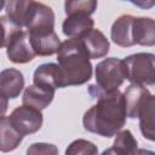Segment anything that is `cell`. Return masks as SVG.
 Segmentation results:
<instances>
[{"mask_svg": "<svg viewBox=\"0 0 155 155\" xmlns=\"http://www.w3.org/2000/svg\"><path fill=\"white\" fill-rule=\"evenodd\" d=\"M97 103L85 111L82 116L84 128L101 137L115 136L126 124V105L124 93L115 90L103 92L94 97Z\"/></svg>", "mask_w": 155, "mask_h": 155, "instance_id": "1", "label": "cell"}, {"mask_svg": "<svg viewBox=\"0 0 155 155\" xmlns=\"http://www.w3.org/2000/svg\"><path fill=\"white\" fill-rule=\"evenodd\" d=\"M59 87L84 85L92 78L90 57L79 38H69L57 50Z\"/></svg>", "mask_w": 155, "mask_h": 155, "instance_id": "2", "label": "cell"}, {"mask_svg": "<svg viewBox=\"0 0 155 155\" xmlns=\"http://www.w3.org/2000/svg\"><path fill=\"white\" fill-rule=\"evenodd\" d=\"M110 36L114 44L120 47H131L134 45H155V23L150 17H134L122 15L115 19L110 29Z\"/></svg>", "mask_w": 155, "mask_h": 155, "instance_id": "3", "label": "cell"}, {"mask_svg": "<svg viewBox=\"0 0 155 155\" xmlns=\"http://www.w3.org/2000/svg\"><path fill=\"white\" fill-rule=\"evenodd\" d=\"M126 114L130 119L139 120V128L143 137L148 140L155 139L154 131V94L144 86L131 84L124 92Z\"/></svg>", "mask_w": 155, "mask_h": 155, "instance_id": "4", "label": "cell"}, {"mask_svg": "<svg viewBox=\"0 0 155 155\" xmlns=\"http://www.w3.org/2000/svg\"><path fill=\"white\" fill-rule=\"evenodd\" d=\"M96 85L88 86V93L92 98L103 92L117 90L125 81V70L122 59L110 57L101 61L94 70Z\"/></svg>", "mask_w": 155, "mask_h": 155, "instance_id": "5", "label": "cell"}, {"mask_svg": "<svg viewBox=\"0 0 155 155\" xmlns=\"http://www.w3.org/2000/svg\"><path fill=\"white\" fill-rule=\"evenodd\" d=\"M125 80L131 84L153 86L155 82V56L149 52H139L122 59Z\"/></svg>", "mask_w": 155, "mask_h": 155, "instance_id": "6", "label": "cell"}, {"mask_svg": "<svg viewBox=\"0 0 155 155\" xmlns=\"http://www.w3.org/2000/svg\"><path fill=\"white\" fill-rule=\"evenodd\" d=\"M11 124L15 126V128L22 134H31L38 132L42 126V113L41 110L29 107V105H21L16 108L11 115L8 116Z\"/></svg>", "mask_w": 155, "mask_h": 155, "instance_id": "7", "label": "cell"}, {"mask_svg": "<svg viewBox=\"0 0 155 155\" xmlns=\"http://www.w3.org/2000/svg\"><path fill=\"white\" fill-rule=\"evenodd\" d=\"M6 54L7 58L16 64H24L35 58L36 54L33 51L27 30L18 28L12 33L6 45Z\"/></svg>", "mask_w": 155, "mask_h": 155, "instance_id": "8", "label": "cell"}, {"mask_svg": "<svg viewBox=\"0 0 155 155\" xmlns=\"http://www.w3.org/2000/svg\"><path fill=\"white\" fill-rule=\"evenodd\" d=\"M30 45L36 56H52L57 52L61 40L54 31V28H39L27 30Z\"/></svg>", "mask_w": 155, "mask_h": 155, "instance_id": "9", "label": "cell"}, {"mask_svg": "<svg viewBox=\"0 0 155 155\" xmlns=\"http://www.w3.org/2000/svg\"><path fill=\"white\" fill-rule=\"evenodd\" d=\"M35 0H7L6 16L18 28H25L36 6Z\"/></svg>", "mask_w": 155, "mask_h": 155, "instance_id": "10", "label": "cell"}, {"mask_svg": "<svg viewBox=\"0 0 155 155\" xmlns=\"http://www.w3.org/2000/svg\"><path fill=\"white\" fill-rule=\"evenodd\" d=\"M24 88V76L15 68L0 71V94L7 99L17 98Z\"/></svg>", "mask_w": 155, "mask_h": 155, "instance_id": "11", "label": "cell"}, {"mask_svg": "<svg viewBox=\"0 0 155 155\" xmlns=\"http://www.w3.org/2000/svg\"><path fill=\"white\" fill-rule=\"evenodd\" d=\"M90 57V59H97L107 56L110 48L109 40L99 29H91L85 35L79 38Z\"/></svg>", "mask_w": 155, "mask_h": 155, "instance_id": "12", "label": "cell"}, {"mask_svg": "<svg viewBox=\"0 0 155 155\" xmlns=\"http://www.w3.org/2000/svg\"><path fill=\"white\" fill-rule=\"evenodd\" d=\"M54 92L56 91L47 90V88H44L41 86L33 84L25 87L23 92V97H22V104L42 110L52 103Z\"/></svg>", "mask_w": 155, "mask_h": 155, "instance_id": "13", "label": "cell"}, {"mask_svg": "<svg viewBox=\"0 0 155 155\" xmlns=\"http://www.w3.org/2000/svg\"><path fill=\"white\" fill-rule=\"evenodd\" d=\"M34 85L56 91L59 87V68L56 63H44L39 65L33 74Z\"/></svg>", "mask_w": 155, "mask_h": 155, "instance_id": "14", "label": "cell"}, {"mask_svg": "<svg viewBox=\"0 0 155 155\" xmlns=\"http://www.w3.org/2000/svg\"><path fill=\"white\" fill-rule=\"evenodd\" d=\"M94 25V21L87 15H70L67 16L62 24L63 34L68 38H81L90 31Z\"/></svg>", "mask_w": 155, "mask_h": 155, "instance_id": "15", "label": "cell"}, {"mask_svg": "<svg viewBox=\"0 0 155 155\" xmlns=\"http://www.w3.org/2000/svg\"><path fill=\"white\" fill-rule=\"evenodd\" d=\"M23 137L7 116L4 115L0 117V151L8 153L15 150L21 144Z\"/></svg>", "mask_w": 155, "mask_h": 155, "instance_id": "16", "label": "cell"}, {"mask_svg": "<svg viewBox=\"0 0 155 155\" xmlns=\"http://www.w3.org/2000/svg\"><path fill=\"white\" fill-rule=\"evenodd\" d=\"M113 147L103 151V154H117V155H132L137 153L138 143L130 130H120L115 134Z\"/></svg>", "mask_w": 155, "mask_h": 155, "instance_id": "17", "label": "cell"}, {"mask_svg": "<svg viewBox=\"0 0 155 155\" xmlns=\"http://www.w3.org/2000/svg\"><path fill=\"white\" fill-rule=\"evenodd\" d=\"M97 0H64V12L70 15H87L91 16L97 10Z\"/></svg>", "mask_w": 155, "mask_h": 155, "instance_id": "18", "label": "cell"}, {"mask_svg": "<svg viewBox=\"0 0 155 155\" xmlns=\"http://www.w3.org/2000/svg\"><path fill=\"white\" fill-rule=\"evenodd\" d=\"M65 154L67 155H96L98 154V148L90 140L86 139H75L74 142H71L68 148L65 149Z\"/></svg>", "mask_w": 155, "mask_h": 155, "instance_id": "19", "label": "cell"}, {"mask_svg": "<svg viewBox=\"0 0 155 155\" xmlns=\"http://www.w3.org/2000/svg\"><path fill=\"white\" fill-rule=\"evenodd\" d=\"M16 29H18V27H16L7 18V16H0V48L7 45L12 33Z\"/></svg>", "mask_w": 155, "mask_h": 155, "instance_id": "20", "label": "cell"}, {"mask_svg": "<svg viewBox=\"0 0 155 155\" xmlns=\"http://www.w3.org/2000/svg\"><path fill=\"white\" fill-rule=\"evenodd\" d=\"M27 154H45V155H56L58 154V149L54 144L48 143H33L28 149Z\"/></svg>", "mask_w": 155, "mask_h": 155, "instance_id": "21", "label": "cell"}, {"mask_svg": "<svg viewBox=\"0 0 155 155\" xmlns=\"http://www.w3.org/2000/svg\"><path fill=\"white\" fill-rule=\"evenodd\" d=\"M125 1H130L134 6L143 10H149L155 5V0H125Z\"/></svg>", "mask_w": 155, "mask_h": 155, "instance_id": "22", "label": "cell"}, {"mask_svg": "<svg viewBox=\"0 0 155 155\" xmlns=\"http://www.w3.org/2000/svg\"><path fill=\"white\" fill-rule=\"evenodd\" d=\"M7 107H8V102L7 98H5L4 96L0 94V117L4 116L7 111Z\"/></svg>", "mask_w": 155, "mask_h": 155, "instance_id": "23", "label": "cell"}, {"mask_svg": "<svg viewBox=\"0 0 155 155\" xmlns=\"http://www.w3.org/2000/svg\"><path fill=\"white\" fill-rule=\"evenodd\" d=\"M5 1H6V0H0V11L4 8V6H5Z\"/></svg>", "mask_w": 155, "mask_h": 155, "instance_id": "24", "label": "cell"}]
</instances>
